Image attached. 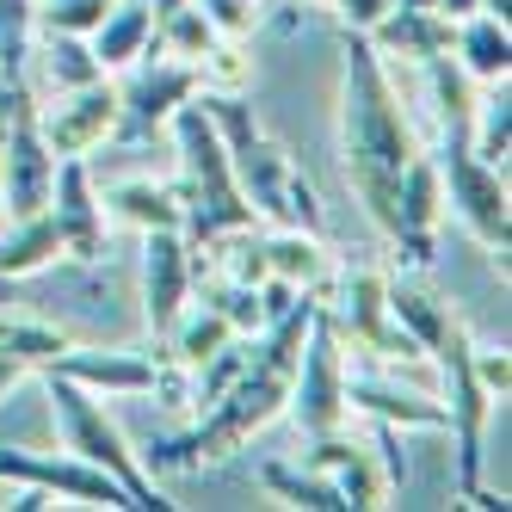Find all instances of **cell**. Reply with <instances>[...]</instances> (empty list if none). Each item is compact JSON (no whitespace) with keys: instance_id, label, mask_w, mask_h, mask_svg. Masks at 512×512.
I'll use <instances>...</instances> for the list:
<instances>
[{"instance_id":"obj_1","label":"cell","mask_w":512,"mask_h":512,"mask_svg":"<svg viewBox=\"0 0 512 512\" xmlns=\"http://www.w3.org/2000/svg\"><path fill=\"white\" fill-rule=\"evenodd\" d=\"M420 149L426 142L408 118V105H401V87L389 75L383 50L364 31H346L340 38V167L383 241L395 235L401 173L414 167Z\"/></svg>"},{"instance_id":"obj_2","label":"cell","mask_w":512,"mask_h":512,"mask_svg":"<svg viewBox=\"0 0 512 512\" xmlns=\"http://www.w3.org/2000/svg\"><path fill=\"white\" fill-rule=\"evenodd\" d=\"M315 309H321V297H297L278 321H266L253 364L210 401V408H198L192 432L161 438L149 451V469H210V463H229L241 445H253V432H266L290 401V377H297V352H303Z\"/></svg>"},{"instance_id":"obj_3","label":"cell","mask_w":512,"mask_h":512,"mask_svg":"<svg viewBox=\"0 0 512 512\" xmlns=\"http://www.w3.org/2000/svg\"><path fill=\"white\" fill-rule=\"evenodd\" d=\"M198 105L210 112L216 136H223L229 167H235V186L253 204V216L272 223V229H309V235H321L327 216H321V198L309 186V173L266 136L260 112H253L241 93H198Z\"/></svg>"},{"instance_id":"obj_4","label":"cell","mask_w":512,"mask_h":512,"mask_svg":"<svg viewBox=\"0 0 512 512\" xmlns=\"http://www.w3.org/2000/svg\"><path fill=\"white\" fill-rule=\"evenodd\" d=\"M167 130L179 142V204H186V241L204 247V241L229 235V229L260 223L253 204L241 198V186H235L229 149H223V136H216L210 112L198 105V93L167 118Z\"/></svg>"},{"instance_id":"obj_5","label":"cell","mask_w":512,"mask_h":512,"mask_svg":"<svg viewBox=\"0 0 512 512\" xmlns=\"http://www.w3.org/2000/svg\"><path fill=\"white\" fill-rule=\"evenodd\" d=\"M38 377H44V389H50V420H56L62 451H75V457L99 463V469H105V475H112V482L130 494V506H136V512H173V500L155 488V475L136 463L130 438L118 432V420L105 414V401H99L93 389H81V383L56 377V371H38Z\"/></svg>"},{"instance_id":"obj_6","label":"cell","mask_w":512,"mask_h":512,"mask_svg":"<svg viewBox=\"0 0 512 512\" xmlns=\"http://www.w3.org/2000/svg\"><path fill=\"white\" fill-rule=\"evenodd\" d=\"M469 327L451 315L445 321V334H438L426 346V358L438 364V383H445V432L457 438V494L469 506H506L500 494L482 488V438H488V414H494V395L482 389V377H475V364H469Z\"/></svg>"},{"instance_id":"obj_7","label":"cell","mask_w":512,"mask_h":512,"mask_svg":"<svg viewBox=\"0 0 512 512\" xmlns=\"http://www.w3.org/2000/svg\"><path fill=\"white\" fill-rule=\"evenodd\" d=\"M438 186L445 204L457 210V223L494 253V266L506 278V247H512V210H506V167L475 161L469 136H438Z\"/></svg>"},{"instance_id":"obj_8","label":"cell","mask_w":512,"mask_h":512,"mask_svg":"<svg viewBox=\"0 0 512 512\" xmlns=\"http://www.w3.org/2000/svg\"><path fill=\"white\" fill-rule=\"evenodd\" d=\"M290 420H297L303 438H321V432H340V420L352 414L346 408V352H340V334L327 309H315L309 334H303V352H297V377H290Z\"/></svg>"},{"instance_id":"obj_9","label":"cell","mask_w":512,"mask_h":512,"mask_svg":"<svg viewBox=\"0 0 512 512\" xmlns=\"http://www.w3.org/2000/svg\"><path fill=\"white\" fill-rule=\"evenodd\" d=\"M327 321H334V334H340V340L364 346L371 358H420V346L401 334L395 315H389V278H383V272H371V266L340 272Z\"/></svg>"},{"instance_id":"obj_10","label":"cell","mask_w":512,"mask_h":512,"mask_svg":"<svg viewBox=\"0 0 512 512\" xmlns=\"http://www.w3.org/2000/svg\"><path fill=\"white\" fill-rule=\"evenodd\" d=\"M50 186H56V155L38 130V99L25 87L13 105V124H7V155H0V210L38 216L50 204Z\"/></svg>"},{"instance_id":"obj_11","label":"cell","mask_w":512,"mask_h":512,"mask_svg":"<svg viewBox=\"0 0 512 512\" xmlns=\"http://www.w3.org/2000/svg\"><path fill=\"white\" fill-rule=\"evenodd\" d=\"M38 130L50 142V155H93L118 136V87L112 81H87V87H68L38 99Z\"/></svg>"},{"instance_id":"obj_12","label":"cell","mask_w":512,"mask_h":512,"mask_svg":"<svg viewBox=\"0 0 512 512\" xmlns=\"http://www.w3.org/2000/svg\"><path fill=\"white\" fill-rule=\"evenodd\" d=\"M0 482H31V488H44L50 500H68V506H112V512L130 506V494L112 482V475H105L99 463H87V457H75V451L44 457V451L7 445V451H0Z\"/></svg>"},{"instance_id":"obj_13","label":"cell","mask_w":512,"mask_h":512,"mask_svg":"<svg viewBox=\"0 0 512 512\" xmlns=\"http://www.w3.org/2000/svg\"><path fill=\"white\" fill-rule=\"evenodd\" d=\"M136 68V62H130ZM198 93V68L179 56H155L118 87V136L124 142H149L155 130H167V118Z\"/></svg>"},{"instance_id":"obj_14","label":"cell","mask_w":512,"mask_h":512,"mask_svg":"<svg viewBox=\"0 0 512 512\" xmlns=\"http://www.w3.org/2000/svg\"><path fill=\"white\" fill-rule=\"evenodd\" d=\"M192 284H198V260H192L186 229H149L142 235V321H149L155 340H167L179 309L192 303Z\"/></svg>"},{"instance_id":"obj_15","label":"cell","mask_w":512,"mask_h":512,"mask_svg":"<svg viewBox=\"0 0 512 512\" xmlns=\"http://www.w3.org/2000/svg\"><path fill=\"white\" fill-rule=\"evenodd\" d=\"M50 223L62 235V253H75L81 266H99L105 260V204H99V186L87 173V155H62L56 161V186H50Z\"/></svg>"},{"instance_id":"obj_16","label":"cell","mask_w":512,"mask_h":512,"mask_svg":"<svg viewBox=\"0 0 512 512\" xmlns=\"http://www.w3.org/2000/svg\"><path fill=\"white\" fill-rule=\"evenodd\" d=\"M44 371L81 383L93 395H149L161 377V352H136V346H68L62 358H50Z\"/></svg>"},{"instance_id":"obj_17","label":"cell","mask_w":512,"mask_h":512,"mask_svg":"<svg viewBox=\"0 0 512 512\" xmlns=\"http://www.w3.org/2000/svg\"><path fill=\"white\" fill-rule=\"evenodd\" d=\"M346 408L371 414L395 432H445V401L426 389H401L377 371H346Z\"/></svg>"},{"instance_id":"obj_18","label":"cell","mask_w":512,"mask_h":512,"mask_svg":"<svg viewBox=\"0 0 512 512\" xmlns=\"http://www.w3.org/2000/svg\"><path fill=\"white\" fill-rule=\"evenodd\" d=\"M309 469H321L327 482L346 494V512L383 506V494H395V488H389V475H383V457H377V451H364V445H352V438H340V432L309 438Z\"/></svg>"},{"instance_id":"obj_19","label":"cell","mask_w":512,"mask_h":512,"mask_svg":"<svg viewBox=\"0 0 512 512\" xmlns=\"http://www.w3.org/2000/svg\"><path fill=\"white\" fill-rule=\"evenodd\" d=\"M99 75H105V68H99L93 44L75 38V31H38V38H31V56H25V87H31V99L87 87Z\"/></svg>"},{"instance_id":"obj_20","label":"cell","mask_w":512,"mask_h":512,"mask_svg":"<svg viewBox=\"0 0 512 512\" xmlns=\"http://www.w3.org/2000/svg\"><path fill=\"white\" fill-rule=\"evenodd\" d=\"M451 56L469 81H506L512 75V19H494V13H469L457 19V38H451Z\"/></svg>"},{"instance_id":"obj_21","label":"cell","mask_w":512,"mask_h":512,"mask_svg":"<svg viewBox=\"0 0 512 512\" xmlns=\"http://www.w3.org/2000/svg\"><path fill=\"white\" fill-rule=\"evenodd\" d=\"M87 44H93V56H99L105 75H112V68L142 62V56H149V44H155V7H149V0H112V13L93 25Z\"/></svg>"},{"instance_id":"obj_22","label":"cell","mask_w":512,"mask_h":512,"mask_svg":"<svg viewBox=\"0 0 512 512\" xmlns=\"http://www.w3.org/2000/svg\"><path fill=\"white\" fill-rule=\"evenodd\" d=\"M260 241H266V278H284L290 290H309V297L327 290L334 266H327L321 235H309V229H272Z\"/></svg>"},{"instance_id":"obj_23","label":"cell","mask_w":512,"mask_h":512,"mask_svg":"<svg viewBox=\"0 0 512 512\" xmlns=\"http://www.w3.org/2000/svg\"><path fill=\"white\" fill-rule=\"evenodd\" d=\"M105 210L130 223L136 235L149 229H186V204H179V186H161V179H118L112 192L99 198Z\"/></svg>"},{"instance_id":"obj_24","label":"cell","mask_w":512,"mask_h":512,"mask_svg":"<svg viewBox=\"0 0 512 512\" xmlns=\"http://www.w3.org/2000/svg\"><path fill=\"white\" fill-rule=\"evenodd\" d=\"M56 253H62V235L50 223V210H38V216H7V223H0V284H19L31 272H44Z\"/></svg>"},{"instance_id":"obj_25","label":"cell","mask_w":512,"mask_h":512,"mask_svg":"<svg viewBox=\"0 0 512 512\" xmlns=\"http://www.w3.org/2000/svg\"><path fill=\"white\" fill-rule=\"evenodd\" d=\"M68 346H75V340H68L62 327L31 321V315H7V309H0V358H19L25 371H44V364H50V358H62Z\"/></svg>"},{"instance_id":"obj_26","label":"cell","mask_w":512,"mask_h":512,"mask_svg":"<svg viewBox=\"0 0 512 512\" xmlns=\"http://www.w3.org/2000/svg\"><path fill=\"white\" fill-rule=\"evenodd\" d=\"M469 149H475V161L506 167V149H512V93H506V81H494L488 99H475V112H469Z\"/></svg>"},{"instance_id":"obj_27","label":"cell","mask_w":512,"mask_h":512,"mask_svg":"<svg viewBox=\"0 0 512 512\" xmlns=\"http://www.w3.org/2000/svg\"><path fill=\"white\" fill-rule=\"evenodd\" d=\"M260 482H266V494H278L284 506H303V512H346V494L327 482L321 469H290V463H266L260 469Z\"/></svg>"},{"instance_id":"obj_28","label":"cell","mask_w":512,"mask_h":512,"mask_svg":"<svg viewBox=\"0 0 512 512\" xmlns=\"http://www.w3.org/2000/svg\"><path fill=\"white\" fill-rule=\"evenodd\" d=\"M389 315H395L401 334L420 346V358H426V346L445 334V321H451V309H445V303L426 297L420 284H401V278H389Z\"/></svg>"},{"instance_id":"obj_29","label":"cell","mask_w":512,"mask_h":512,"mask_svg":"<svg viewBox=\"0 0 512 512\" xmlns=\"http://www.w3.org/2000/svg\"><path fill=\"white\" fill-rule=\"evenodd\" d=\"M38 38V0H0V75L25 81V56Z\"/></svg>"},{"instance_id":"obj_30","label":"cell","mask_w":512,"mask_h":512,"mask_svg":"<svg viewBox=\"0 0 512 512\" xmlns=\"http://www.w3.org/2000/svg\"><path fill=\"white\" fill-rule=\"evenodd\" d=\"M204 303L223 315L235 334H260L266 315H260V284H235V278H210L204 284Z\"/></svg>"},{"instance_id":"obj_31","label":"cell","mask_w":512,"mask_h":512,"mask_svg":"<svg viewBox=\"0 0 512 512\" xmlns=\"http://www.w3.org/2000/svg\"><path fill=\"white\" fill-rule=\"evenodd\" d=\"M112 13V0H38V31H75L93 38V25Z\"/></svg>"},{"instance_id":"obj_32","label":"cell","mask_w":512,"mask_h":512,"mask_svg":"<svg viewBox=\"0 0 512 512\" xmlns=\"http://www.w3.org/2000/svg\"><path fill=\"white\" fill-rule=\"evenodd\" d=\"M260 7L266 0H198V13L210 19V31L216 38H253V25H260Z\"/></svg>"},{"instance_id":"obj_33","label":"cell","mask_w":512,"mask_h":512,"mask_svg":"<svg viewBox=\"0 0 512 512\" xmlns=\"http://www.w3.org/2000/svg\"><path fill=\"white\" fill-rule=\"evenodd\" d=\"M469 364H475V377H482V389L494 401H506V389H512V358H506V346H469Z\"/></svg>"},{"instance_id":"obj_34","label":"cell","mask_w":512,"mask_h":512,"mask_svg":"<svg viewBox=\"0 0 512 512\" xmlns=\"http://www.w3.org/2000/svg\"><path fill=\"white\" fill-rule=\"evenodd\" d=\"M327 7H334V13L346 19V31H371V25L395 7V0H327Z\"/></svg>"},{"instance_id":"obj_35","label":"cell","mask_w":512,"mask_h":512,"mask_svg":"<svg viewBox=\"0 0 512 512\" xmlns=\"http://www.w3.org/2000/svg\"><path fill=\"white\" fill-rule=\"evenodd\" d=\"M19 93H25V81H7V75H0V155H7V124H13ZM0 223H7V210H0Z\"/></svg>"},{"instance_id":"obj_36","label":"cell","mask_w":512,"mask_h":512,"mask_svg":"<svg viewBox=\"0 0 512 512\" xmlns=\"http://www.w3.org/2000/svg\"><path fill=\"white\" fill-rule=\"evenodd\" d=\"M25 377H31V371H25L19 358H0V401H7V395H13V389L25 383Z\"/></svg>"},{"instance_id":"obj_37","label":"cell","mask_w":512,"mask_h":512,"mask_svg":"<svg viewBox=\"0 0 512 512\" xmlns=\"http://www.w3.org/2000/svg\"><path fill=\"white\" fill-rule=\"evenodd\" d=\"M149 7H155V19H161V13H173V7H186V0H149Z\"/></svg>"},{"instance_id":"obj_38","label":"cell","mask_w":512,"mask_h":512,"mask_svg":"<svg viewBox=\"0 0 512 512\" xmlns=\"http://www.w3.org/2000/svg\"><path fill=\"white\" fill-rule=\"evenodd\" d=\"M321 7H327V0H321Z\"/></svg>"},{"instance_id":"obj_39","label":"cell","mask_w":512,"mask_h":512,"mask_svg":"<svg viewBox=\"0 0 512 512\" xmlns=\"http://www.w3.org/2000/svg\"><path fill=\"white\" fill-rule=\"evenodd\" d=\"M0 290H7V284H0Z\"/></svg>"}]
</instances>
